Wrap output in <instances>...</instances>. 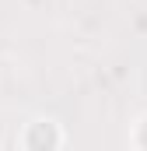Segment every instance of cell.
Returning a JSON list of instances; mask_svg holds the SVG:
<instances>
[{
    "label": "cell",
    "instance_id": "obj_1",
    "mask_svg": "<svg viewBox=\"0 0 147 151\" xmlns=\"http://www.w3.org/2000/svg\"><path fill=\"white\" fill-rule=\"evenodd\" d=\"M63 141V130L53 119H32L21 130V148L25 151H56Z\"/></svg>",
    "mask_w": 147,
    "mask_h": 151
}]
</instances>
